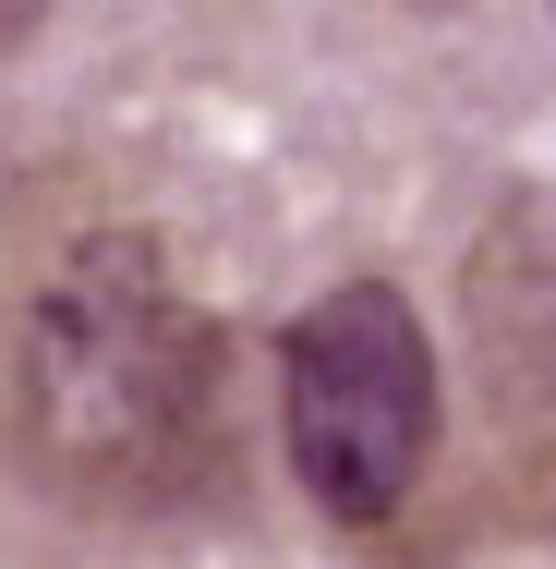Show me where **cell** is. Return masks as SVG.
Masks as SVG:
<instances>
[{"label":"cell","mask_w":556,"mask_h":569,"mask_svg":"<svg viewBox=\"0 0 556 569\" xmlns=\"http://www.w3.org/2000/svg\"><path fill=\"white\" fill-rule=\"evenodd\" d=\"M0 449L61 509H182L230 472V340L158 230H61L0 303Z\"/></svg>","instance_id":"cell-1"},{"label":"cell","mask_w":556,"mask_h":569,"mask_svg":"<svg viewBox=\"0 0 556 569\" xmlns=\"http://www.w3.org/2000/svg\"><path fill=\"white\" fill-rule=\"evenodd\" d=\"M447 437V376L436 328L400 279H327L291 328H279V449L291 485L327 533H387Z\"/></svg>","instance_id":"cell-2"},{"label":"cell","mask_w":556,"mask_h":569,"mask_svg":"<svg viewBox=\"0 0 556 569\" xmlns=\"http://www.w3.org/2000/svg\"><path fill=\"white\" fill-rule=\"evenodd\" d=\"M37 12H49V0H0V49H24V37H37Z\"/></svg>","instance_id":"cell-3"}]
</instances>
